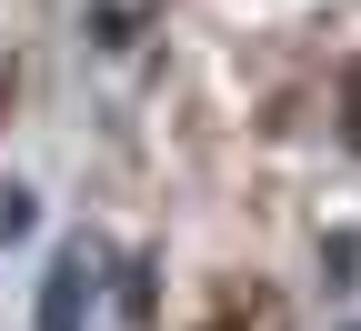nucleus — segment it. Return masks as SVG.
Wrapping results in <instances>:
<instances>
[{"mask_svg":"<svg viewBox=\"0 0 361 331\" xmlns=\"http://www.w3.org/2000/svg\"><path fill=\"white\" fill-rule=\"evenodd\" d=\"M40 331H80V261H51V281H40Z\"/></svg>","mask_w":361,"mask_h":331,"instance_id":"1","label":"nucleus"}]
</instances>
